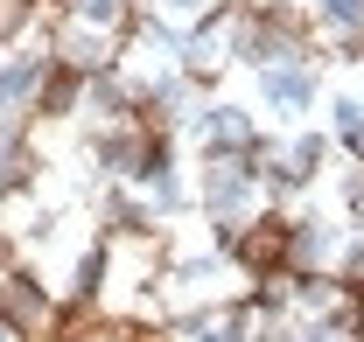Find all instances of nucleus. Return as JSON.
<instances>
[{"mask_svg":"<svg viewBox=\"0 0 364 342\" xmlns=\"http://www.w3.org/2000/svg\"><path fill=\"white\" fill-rule=\"evenodd\" d=\"M259 98H267V112H309L316 105V56H287V63H267L259 70Z\"/></svg>","mask_w":364,"mask_h":342,"instance_id":"1","label":"nucleus"}]
</instances>
